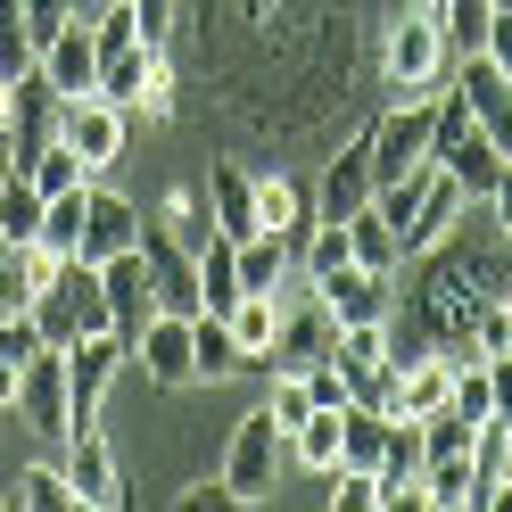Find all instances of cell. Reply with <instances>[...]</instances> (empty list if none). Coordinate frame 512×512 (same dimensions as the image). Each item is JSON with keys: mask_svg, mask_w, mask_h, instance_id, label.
Listing matches in <instances>:
<instances>
[{"mask_svg": "<svg viewBox=\"0 0 512 512\" xmlns=\"http://www.w3.org/2000/svg\"><path fill=\"white\" fill-rule=\"evenodd\" d=\"M133 364H141L149 389H166V397L199 389V356H190V314H149L141 339H133Z\"/></svg>", "mask_w": 512, "mask_h": 512, "instance_id": "cell-13", "label": "cell"}, {"mask_svg": "<svg viewBox=\"0 0 512 512\" xmlns=\"http://www.w3.org/2000/svg\"><path fill=\"white\" fill-rule=\"evenodd\" d=\"M157 223H166V232H174V240H182L190 256H199L207 240H223V232H215V207H207V190H199V182H182L174 199L157 207Z\"/></svg>", "mask_w": 512, "mask_h": 512, "instance_id": "cell-27", "label": "cell"}, {"mask_svg": "<svg viewBox=\"0 0 512 512\" xmlns=\"http://www.w3.org/2000/svg\"><path fill=\"white\" fill-rule=\"evenodd\" d=\"M488 298H512V240L496 215L463 207V223L397 265V306H389V356L422 347H471V314Z\"/></svg>", "mask_w": 512, "mask_h": 512, "instance_id": "cell-2", "label": "cell"}, {"mask_svg": "<svg viewBox=\"0 0 512 512\" xmlns=\"http://www.w3.org/2000/svg\"><path fill=\"white\" fill-rule=\"evenodd\" d=\"M34 347H42L34 314H0V413H9V397H17V372L34 364Z\"/></svg>", "mask_w": 512, "mask_h": 512, "instance_id": "cell-32", "label": "cell"}, {"mask_svg": "<svg viewBox=\"0 0 512 512\" xmlns=\"http://www.w3.org/2000/svg\"><path fill=\"white\" fill-rule=\"evenodd\" d=\"M100 290H108V331L133 347L141 339V323L157 314V290H149V265H141V248H124V256H108L100 265Z\"/></svg>", "mask_w": 512, "mask_h": 512, "instance_id": "cell-19", "label": "cell"}, {"mask_svg": "<svg viewBox=\"0 0 512 512\" xmlns=\"http://www.w3.org/2000/svg\"><path fill=\"white\" fill-rule=\"evenodd\" d=\"M323 290V306L339 314V323H389V306H397V273H372V265H339L314 281Z\"/></svg>", "mask_w": 512, "mask_h": 512, "instance_id": "cell-20", "label": "cell"}, {"mask_svg": "<svg viewBox=\"0 0 512 512\" xmlns=\"http://www.w3.org/2000/svg\"><path fill=\"white\" fill-rule=\"evenodd\" d=\"M339 413H347V405H314L306 422L290 430V463H298V471H314V479L339 471Z\"/></svg>", "mask_w": 512, "mask_h": 512, "instance_id": "cell-25", "label": "cell"}, {"mask_svg": "<svg viewBox=\"0 0 512 512\" xmlns=\"http://www.w3.org/2000/svg\"><path fill=\"white\" fill-rule=\"evenodd\" d=\"M314 223V190L290 174V166H256V232H306Z\"/></svg>", "mask_w": 512, "mask_h": 512, "instance_id": "cell-22", "label": "cell"}, {"mask_svg": "<svg viewBox=\"0 0 512 512\" xmlns=\"http://www.w3.org/2000/svg\"><path fill=\"white\" fill-rule=\"evenodd\" d=\"M347 248H356V265H372V273H397V265H405L397 223L380 215V207H356V215H347Z\"/></svg>", "mask_w": 512, "mask_h": 512, "instance_id": "cell-26", "label": "cell"}, {"mask_svg": "<svg viewBox=\"0 0 512 512\" xmlns=\"http://www.w3.org/2000/svg\"><path fill=\"white\" fill-rule=\"evenodd\" d=\"M314 215H323V223H347V215H356V207H372V157H364V133L356 141H331L323 157H314Z\"/></svg>", "mask_w": 512, "mask_h": 512, "instance_id": "cell-12", "label": "cell"}, {"mask_svg": "<svg viewBox=\"0 0 512 512\" xmlns=\"http://www.w3.org/2000/svg\"><path fill=\"white\" fill-rule=\"evenodd\" d=\"M9 422H25V430H34V438L50 446V455L75 438V422H67V356H58V347H34V364L17 372Z\"/></svg>", "mask_w": 512, "mask_h": 512, "instance_id": "cell-8", "label": "cell"}, {"mask_svg": "<svg viewBox=\"0 0 512 512\" xmlns=\"http://www.w3.org/2000/svg\"><path fill=\"white\" fill-rule=\"evenodd\" d=\"M67 356V422L75 430H91L108 413V389H116V372L133 364V347H124L116 331H83L75 347H58Z\"/></svg>", "mask_w": 512, "mask_h": 512, "instance_id": "cell-7", "label": "cell"}, {"mask_svg": "<svg viewBox=\"0 0 512 512\" xmlns=\"http://www.w3.org/2000/svg\"><path fill=\"white\" fill-rule=\"evenodd\" d=\"M240 298V265H232V240H207L199 248V314H223Z\"/></svg>", "mask_w": 512, "mask_h": 512, "instance_id": "cell-34", "label": "cell"}, {"mask_svg": "<svg viewBox=\"0 0 512 512\" xmlns=\"http://www.w3.org/2000/svg\"><path fill=\"white\" fill-rule=\"evenodd\" d=\"M9 512H75V488H67V471L58 463H25L17 471V488L0 496Z\"/></svg>", "mask_w": 512, "mask_h": 512, "instance_id": "cell-28", "label": "cell"}, {"mask_svg": "<svg viewBox=\"0 0 512 512\" xmlns=\"http://www.w3.org/2000/svg\"><path fill=\"white\" fill-rule=\"evenodd\" d=\"M67 17H75V0H25V25H34V42H50Z\"/></svg>", "mask_w": 512, "mask_h": 512, "instance_id": "cell-41", "label": "cell"}, {"mask_svg": "<svg viewBox=\"0 0 512 512\" xmlns=\"http://www.w3.org/2000/svg\"><path fill=\"white\" fill-rule=\"evenodd\" d=\"M298 265H306V281H323V273H339V265H356V248H347V223H323V215H314L306 232H298Z\"/></svg>", "mask_w": 512, "mask_h": 512, "instance_id": "cell-31", "label": "cell"}, {"mask_svg": "<svg viewBox=\"0 0 512 512\" xmlns=\"http://www.w3.org/2000/svg\"><path fill=\"white\" fill-rule=\"evenodd\" d=\"M223 323H232V339L248 347L256 364H265V347H273V323H281V306H273V298H256V290H240L232 306H223Z\"/></svg>", "mask_w": 512, "mask_h": 512, "instance_id": "cell-33", "label": "cell"}, {"mask_svg": "<svg viewBox=\"0 0 512 512\" xmlns=\"http://www.w3.org/2000/svg\"><path fill=\"white\" fill-rule=\"evenodd\" d=\"M479 58H488L496 75H512V9H496V17H488V42H479Z\"/></svg>", "mask_w": 512, "mask_h": 512, "instance_id": "cell-39", "label": "cell"}, {"mask_svg": "<svg viewBox=\"0 0 512 512\" xmlns=\"http://www.w3.org/2000/svg\"><path fill=\"white\" fill-rule=\"evenodd\" d=\"M124 248H141V207L124 199V190H108V182H91V207H83V265H108V256H124Z\"/></svg>", "mask_w": 512, "mask_h": 512, "instance_id": "cell-17", "label": "cell"}, {"mask_svg": "<svg viewBox=\"0 0 512 512\" xmlns=\"http://www.w3.org/2000/svg\"><path fill=\"white\" fill-rule=\"evenodd\" d=\"M331 504L339 512H380V479L372 471H331Z\"/></svg>", "mask_w": 512, "mask_h": 512, "instance_id": "cell-38", "label": "cell"}, {"mask_svg": "<svg viewBox=\"0 0 512 512\" xmlns=\"http://www.w3.org/2000/svg\"><path fill=\"white\" fill-rule=\"evenodd\" d=\"M83 207H91V182H75V190H58V199H42V248L50 256H75L83 248Z\"/></svg>", "mask_w": 512, "mask_h": 512, "instance_id": "cell-29", "label": "cell"}, {"mask_svg": "<svg viewBox=\"0 0 512 512\" xmlns=\"http://www.w3.org/2000/svg\"><path fill=\"white\" fill-rule=\"evenodd\" d=\"M504 479H512V422H504Z\"/></svg>", "mask_w": 512, "mask_h": 512, "instance_id": "cell-45", "label": "cell"}, {"mask_svg": "<svg viewBox=\"0 0 512 512\" xmlns=\"http://www.w3.org/2000/svg\"><path fill=\"white\" fill-rule=\"evenodd\" d=\"M471 356L488 364V356H512V298H488L471 314Z\"/></svg>", "mask_w": 512, "mask_h": 512, "instance_id": "cell-37", "label": "cell"}, {"mask_svg": "<svg viewBox=\"0 0 512 512\" xmlns=\"http://www.w3.org/2000/svg\"><path fill=\"white\" fill-rule=\"evenodd\" d=\"M430 141H438V91H430V100H380L372 124H364L372 182H397L413 166H430Z\"/></svg>", "mask_w": 512, "mask_h": 512, "instance_id": "cell-5", "label": "cell"}, {"mask_svg": "<svg viewBox=\"0 0 512 512\" xmlns=\"http://www.w3.org/2000/svg\"><path fill=\"white\" fill-rule=\"evenodd\" d=\"M463 207H471V190L446 174V166H430V182H422V207H413V223H405V256L413 248H430V240H446L463 223Z\"/></svg>", "mask_w": 512, "mask_h": 512, "instance_id": "cell-23", "label": "cell"}, {"mask_svg": "<svg viewBox=\"0 0 512 512\" xmlns=\"http://www.w3.org/2000/svg\"><path fill=\"white\" fill-rule=\"evenodd\" d=\"M281 463H290V438L273 430V413L256 405V413H240L232 422V438H223V488H232L240 504H265L273 496V479H281Z\"/></svg>", "mask_w": 512, "mask_h": 512, "instance_id": "cell-6", "label": "cell"}, {"mask_svg": "<svg viewBox=\"0 0 512 512\" xmlns=\"http://www.w3.org/2000/svg\"><path fill=\"white\" fill-rule=\"evenodd\" d=\"M455 83V42L438 25V0H389L372 34V91L389 100H430Z\"/></svg>", "mask_w": 512, "mask_h": 512, "instance_id": "cell-3", "label": "cell"}, {"mask_svg": "<svg viewBox=\"0 0 512 512\" xmlns=\"http://www.w3.org/2000/svg\"><path fill=\"white\" fill-rule=\"evenodd\" d=\"M34 331L42 347H75L83 331H108V290H100V265H83V256H58V273L34 290Z\"/></svg>", "mask_w": 512, "mask_h": 512, "instance_id": "cell-4", "label": "cell"}, {"mask_svg": "<svg viewBox=\"0 0 512 512\" xmlns=\"http://www.w3.org/2000/svg\"><path fill=\"white\" fill-rule=\"evenodd\" d=\"M9 174H17V149H9V133H0V190H9Z\"/></svg>", "mask_w": 512, "mask_h": 512, "instance_id": "cell-44", "label": "cell"}, {"mask_svg": "<svg viewBox=\"0 0 512 512\" xmlns=\"http://www.w3.org/2000/svg\"><path fill=\"white\" fill-rule=\"evenodd\" d=\"M240 496L232 488H223V479H190V488H182V512H232Z\"/></svg>", "mask_w": 512, "mask_h": 512, "instance_id": "cell-40", "label": "cell"}, {"mask_svg": "<svg viewBox=\"0 0 512 512\" xmlns=\"http://www.w3.org/2000/svg\"><path fill=\"white\" fill-rule=\"evenodd\" d=\"M455 91H463V108H471V124L488 133L504 157H512V75H496L488 58H455Z\"/></svg>", "mask_w": 512, "mask_h": 512, "instance_id": "cell-16", "label": "cell"}, {"mask_svg": "<svg viewBox=\"0 0 512 512\" xmlns=\"http://www.w3.org/2000/svg\"><path fill=\"white\" fill-rule=\"evenodd\" d=\"M17 174L34 182L42 199H58V190H75V182H91V174H83V157H75L67 141H42V149H25V157H17Z\"/></svg>", "mask_w": 512, "mask_h": 512, "instance_id": "cell-30", "label": "cell"}, {"mask_svg": "<svg viewBox=\"0 0 512 512\" xmlns=\"http://www.w3.org/2000/svg\"><path fill=\"white\" fill-rule=\"evenodd\" d=\"M58 471H67V488H75V512H116V504H133L124 463H116V438H108L100 422L58 446Z\"/></svg>", "mask_w": 512, "mask_h": 512, "instance_id": "cell-10", "label": "cell"}, {"mask_svg": "<svg viewBox=\"0 0 512 512\" xmlns=\"http://www.w3.org/2000/svg\"><path fill=\"white\" fill-rule=\"evenodd\" d=\"M50 133L83 157L91 182H100L116 157H124V141H133V116H124L116 100H100V91H83V100H58V124H50Z\"/></svg>", "mask_w": 512, "mask_h": 512, "instance_id": "cell-9", "label": "cell"}, {"mask_svg": "<svg viewBox=\"0 0 512 512\" xmlns=\"http://www.w3.org/2000/svg\"><path fill=\"white\" fill-rule=\"evenodd\" d=\"M199 190H207L223 240H248V232H256V166H248V157H232V149L207 157V182H199Z\"/></svg>", "mask_w": 512, "mask_h": 512, "instance_id": "cell-18", "label": "cell"}, {"mask_svg": "<svg viewBox=\"0 0 512 512\" xmlns=\"http://www.w3.org/2000/svg\"><path fill=\"white\" fill-rule=\"evenodd\" d=\"M380 446H389V413L380 405H347L339 413V471H372L380 479Z\"/></svg>", "mask_w": 512, "mask_h": 512, "instance_id": "cell-24", "label": "cell"}, {"mask_svg": "<svg viewBox=\"0 0 512 512\" xmlns=\"http://www.w3.org/2000/svg\"><path fill=\"white\" fill-rule=\"evenodd\" d=\"M265 413H273V430L290 438L306 413H314V397H306V372H265Z\"/></svg>", "mask_w": 512, "mask_h": 512, "instance_id": "cell-36", "label": "cell"}, {"mask_svg": "<svg viewBox=\"0 0 512 512\" xmlns=\"http://www.w3.org/2000/svg\"><path fill=\"white\" fill-rule=\"evenodd\" d=\"M488 397H496V422H512V356H488Z\"/></svg>", "mask_w": 512, "mask_h": 512, "instance_id": "cell-42", "label": "cell"}, {"mask_svg": "<svg viewBox=\"0 0 512 512\" xmlns=\"http://www.w3.org/2000/svg\"><path fill=\"white\" fill-rule=\"evenodd\" d=\"M479 207H488V215L504 223V240H512V157H504V174H496V190H488V199H479Z\"/></svg>", "mask_w": 512, "mask_h": 512, "instance_id": "cell-43", "label": "cell"}, {"mask_svg": "<svg viewBox=\"0 0 512 512\" xmlns=\"http://www.w3.org/2000/svg\"><path fill=\"white\" fill-rule=\"evenodd\" d=\"M141 265H149L157 314H199V256H190L157 215H141Z\"/></svg>", "mask_w": 512, "mask_h": 512, "instance_id": "cell-14", "label": "cell"}, {"mask_svg": "<svg viewBox=\"0 0 512 512\" xmlns=\"http://www.w3.org/2000/svg\"><path fill=\"white\" fill-rule=\"evenodd\" d=\"M190 356H199V389H215V380H265V364L232 339L223 314H190Z\"/></svg>", "mask_w": 512, "mask_h": 512, "instance_id": "cell-21", "label": "cell"}, {"mask_svg": "<svg viewBox=\"0 0 512 512\" xmlns=\"http://www.w3.org/2000/svg\"><path fill=\"white\" fill-rule=\"evenodd\" d=\"M34 232H42V190L25 182V174H9V190H0V240L25 248Z\"/></svg>", "mask_w": 512, "mask_h": 512, "instance_id": "cell-35", "label": "cell"}, {"mask_svg": "<svg viewBox=\"0 0 512 512\" xmlns=\"http://www.w3.org/2000/svg\"><path fill=\"white\" fill-rule=\"evenodd\" d=\"M331 339H339V314L323 306V290H306V298L281 306L273 347H265V372H314V364H331Z\"/></svg>", "mask_w": 512, "mask_h": 512, "instance_id": "cell-11", "label": "cell"}, {"mask_svg": "<svg viewBox=\"0 0 512 512\" xmlns=\"http://www.w3.org/2000/svg\"><path fill=\"white\" fill-rule=\"evenodd\" d=\"M364 0H190L174 67L199 83L232 157H323L372 91Z\"/></svg>", "mask_w": 512, "mask_h": 512, "instance_id": "cell-1", "label": "cell"}, {"mask_svg": "<svg viewBox=\"0 0 512 512\" xmlns=\"http://www.w3.org/2000/svg\"><path fill=\"white\" fill-rule=\"evenodd\" d=\"M42 83L58 91V100L100 91V34H91V17H67V25L42 42Z\"/></svg>", "mask_w": 512, "mask_h": 512, "instance_id": "cell-15", "label": "cell"}]
</instances>
